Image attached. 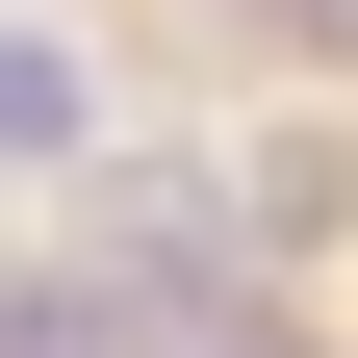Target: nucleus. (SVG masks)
Segmentation results:
<instances>
[{"label": "nucleus", "mask_w": 358, "mask_h": 358, "mask_svg": "<svg viewBox=\"0 0 358 358\" xmlns=\"http://www.w3.org/2000/svg\"><path fill=\"white\" fill-rule=\"evenodd\" d=\"M103 154V77H77V26H0V179Z\"/></svg>", "instance_id": "obj_1"}]
</instances>
